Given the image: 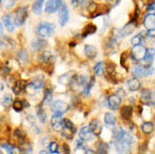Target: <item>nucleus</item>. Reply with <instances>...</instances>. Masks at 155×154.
I'll return each instance as SVG.
<instances>
[{"label": "nucleus", "mask_w": 155, "mask_h": 154, "mask_svg": "<svg viewBox=\"0 0 155 154\" xmlns=\"http://www.w3.org/2000/svg\"><path fill=\"white\" fill-rule=\"evenodd\" d=\"M54 33V26L50 22H41L36 28V34L41 38H47Z\"/></svg>", "instance_id": "f257e3e1"}, {"label": "nucleus", "mask_w": 155, "mask_h": 154, "mask_svg": "<svg viewBox=\"0 0 155 154\" xmlns=\"http://www.w3.org/2000/svg\"><path fill=\"white\" fill-rule=\"evenodd\" d=\"M63 137L67 139H72L73 135L75 133V128L73 123L69 119H63V129L61 131Z\"/></svg>", "instance_id": "f03ea898"}, {"label": "nucleus", "mask_w": 155, "mask_h": 154, "mask_svg": "<svg viewBox=\"0 0 155 154\" xmlns=\"http://www.w3.org/2000/svg\"><path fill=\"white\" fill-rule=\"evenodd\" d=\"M28 18V9L26 7H20L16 10L14 16V22L16 26H22Z\"/></svg>", "instance_id": "7ed1b4c3"}, {"label": "nucleus", "mask_w": 155, "mask_h": 154, "mask_svg": "<svg viewBox=\"0 0 155 154\" xmlns=\"http://www.w3.org/2000/svg\"><path fill=\"white\" fill-rule=\"evenodd\" d=\"M62 5H63L62 0H48L47 3H46L45 11L49 14L55 13L56 11H58L62 8Z\"/></svg>", "instance_id": "20e7f679"}, {"label": "nucleus", "mask_w": 155, "mask_h": 154, "mask_svg": "<svg viewBox=\"0 0 155 154\" xmlns=\"http://www.w3.org/2000/svg\"><path fill=\"white\" fill-rule=\"evenodd\" d=\"M146 51L147 49L141 45H137L134 46L133 50H132L131 56L134 61H142L144 59V55H146Z\"/></svg>", "instance_id": "39448f33"}, {"label": "nucleus", "mask_w": 155, "mask_h": 154, "mask_svg": "<svg viewBox=\"0 0 155 154\" xmlns=\"http://www.w3.org/2000/svg\"><path fill=\"white\" fill-rule=\"evenodd\" d=\"M51 109L53 113L64 114L69 109V104L66 102H64V101H61V100L54 101V102L51 104Z\"/></svg>", "instance_id": "423d86ee"}, {"label": "nucleus", "mask_w": 155, "mask_h": 154, "mask_svg": "<svg viewBox=\"0 0 155 154\" xmlns=\"http://www.w3.org/2000/svg\"><path fill=\"white\" fill-rule=\"evenodd\" d=\"M63 114L61 113H54V115L51 118V126L55 132H61L63 129Z\"/></svg>", "instance_id": "0eeeda50"}, {"label": "nucleus", "mask_w": 155, "mask_h": 154, "mask_svg": "<svg viewBox=\"0 0 155 154\" xmlns=\"http://www.w3.org/2000/svg\"><path fill=\"white\" fill-rule=\"evenodd\" d=\"M143 26L147 30L154 31L155 30V14H147L143 19Z\"/></svg>", "instance_id": "6e6552de"}, {"label": "nucleus", "mask_w": 155, "mask_h": 154, "mask_svg": "<svg viewBox=\"0 0 155 154\" xmlns=\"http://www.w3.org/2000/svg\"><path fill=\"white\" fill-rule=\"evenodd\" d=\"M48 46V43L45 38H37L31 43V48L33 51H43L46 47Z\"/></svg>", "instance_id": "1a4fd4ad"}, {"label": "nucleus", "mask_w": 155, "mask_h": 154, "mask_svg": "<svg viewBox=\"0 0 155 154\" xmlns=\"http://www.w3.org/2000/svg\"><path fill=\"white\" fill-rule=\"evenodd\" d=\"M107 104L110 109L117 111L118 107L120 106V104H121V97H119L118 95H112V96L108 97Z\"/></svg>", "instance_id": "9d476101"}, {"label": "nucleus", "mask_w": 155, "mask_h": 154, "mask_svg": "<svg viewBox=\"0 0 155 154\" xmlns=\"http://www.w3.org/2000/svg\"><path fill=\"white\" fill-rule=\"evenodd\" d=\"M94 133L91 132V130L89 129V126H83L82 129L80 130V132H79V137H80V139H82V140H84L85 142L86 141H89L91 140V139L94 138Z\"/></svg>", "instance_id": "9b49d317"}, {"label": "nucleus", "mask_w": 155, "mask_h": 154, "mask_svg": "<svg viewBox=\"0 0 155 154\" xmlns=\"http://www.w3.org/2000/svg\"><path fill=\"white\" fill-rule=\"evenodd\" d=\"M136 29V22L135 20H132L131 22H129L127 25H125L120 31H119V36L120 37H123V36H127V35L131 34L134 30Z\"/></svg>", "instance_id": "f8f14e48"}, {"label": "nucleus", "mask_w": 155, "mask_h": 154, "mask_svg": "<svg viewBox=\"0 0 155 154\" xmlns=\"http://www.w3.org/2000/svg\"><path fill=\"white\" fill-rule=\"evenodd\" d=\"M58 20H60V24L62 27H64L69 20V11L65 5H63L62 8L60 9V18H58Z\"/></svg>", "instance_id": "ddd939ff"}, {"label": "nucleus", "mask_w": 155, "mask_h": 154, "mask_svg": "<svg viewBox=\"0 0 155 154\" xmlns=\"http://www.w3.org/2000/svg\"><path fill=\"white\" fill-rule=\"evenodd\" d=\"M27 86H28V83H27L25 80H19L15 83V85L13 86V92L15 95H19L21 92H24L26 90Z\"/></svg>", "instance_id": "4468645a"}, {"label": "nucleus", "mask_w": 155, "mask_h": 154, "mask_svg": "<svg viewBox=\"0 0 155 154\" xmlns=\"http://www.w3.org/2000/svg\"><path fill=\"white\" fill-rule=\"evenodd\" d=\"M125 135V131L121 126H114L113 129V138L115 141H120Z\"/></svg>", "instance_id": "2eb2a0df"}, {"label": "nucleus", "mask_w": 155, "mask_h": 154, "mask_svg": "<svg viewBox=\"0 0 155 154\" xmlns=\"http://www.w3.org/2000/svg\"><path fill=\"white\" fill-rule=\"evenodd\" d=\"M2 22L5 25V29H7L9 32H13L15 30V22H13L12 17L10 15H5L2 18Z\"/></svg>", "instance_id": "dca6fc26"}, {"label": "nucleus", "mask_w": 155, "mask_h": 154, "mask_svg": "<svg viewBox=\"0 0 155 154\" xmlns=\"http://www.w3.org/2000/svg\"><path fill=\"white\" fill-rule=\"evenodd\" d=\"M88 126H89V129L91 130V132L94 133V135H95V136H99V135H101L102 124L100 123L98 120H93Z\"/></svg>", "instance_id": "f3484780"}, {"label": "nucleus", "mask_w": 155, "mask_h": 154, "mask_svg": "<svg viewBox=\"0 0 155 154\" xmlns=\"http://www.w3.org/2000/svg\"><path fill=\"white\" fill-rule=\"evenodd\" d=\"M116 150L119 153H129L130 145H127L123 139L120 141H116Z\"/></svg>", "instance_id": "a211bd4d"}, {"label": "nucleus", "mask_w": 155, "mask_h": 154, "mask_svg": "<svg viewBox=\"0 0 155 154\" xmlns=\"http://www.w3.org/2000/svg\"><path fill=\"white\" fill-rule=\"evenodd\" d=\"M39 60L43 63L50 64V63H52L54 61V55L50 51H44L43 53L39 55Z\"/></svg>", "instance_id": "6ab92c4d"}, {"label": "nucleus", "mask_w": 155, "mask_h": 154, "mask_svg": "<svg viewBox=\"0 0 155 154\" xmlns=\"http://www.w3.org/2000/svg\"><path fill=\"white\" fill-rule=\"evenodd\" d=\"M127 86H129V89L132 90V92H135V90H138L141 86L139 80L137 78H133V79H130L127 81Z\"/></svg>", "instance_id": "aec40b11"}, {"label": "nucleus", "mask_w": 155, "mask_h": 154, "mask_svg": "<svg viewBox=\"0 0 155 154\" xmlns=\"http://www.w3.org/2000/svg\"><path fill=\"white\" fill-rule=\"evenodd\" d=\"M84 52H85V55L88 59H91H91H95L97 56V49L94 46L86 45L84 48Z\"/></svg>", "instance_id": "412c9836"}, {"label": "nucleus", "mask_w": 155, "mask_h": 154, "mask_svg": "<svg viewBox=\"0 0 155 154\" xmlns=\"http://www.w3.org/2000/svg\"><path fill=\"white\" fill-rule=\"evenodd\" d=\"M44 1L45 0H35L34 3L32 5V11L34 14L39 15L43 12V7H44Z\"/></svg>", "instance_id": "4be33fe9"}, {"label": "nucleus", "mask_w": 155, "mask_h": 154, "mask_svg": "<svg viewBox=\"0 0 155 154\" xmlns=\"http://www.w3.org/2000/svg\"><path fill=\"white\" fill-rule=\"evenodd\" d=\"M17 61L20 63V64H27V63L29 62V54H28V52H27V50L22 49L18 52Z\"/></svg>", "instance_id": "5701e85b"}, {"label": "nucleus", "mask_w": 155, "mask_h": 154, "mask_svg": "<svg viewBox=\"0 0 155 154\" xmlns=\"http://www.w3.org/2000/svg\"><path fill=\"white\" fill-rule=\"evenodd\" d=\"M104 122H105L106 126H110V128H114V126L116 124V118L110 113H106L105 115H104Z\"/></svg>", "instance_id": "b1692460"}, {"label": "nucleus", "mask_w": 155, "mask_h": 154, "mask_svg": "<svg viewBox=\"0 0 155 154\" xmlns=\"http://www.w3.org/2000/svg\"><path fill=\"white\" fill-rule=\"evenodd\" d=\"M154 55H155V49H153V48L147 49L146 55H144V59H143V61L146 62V66H148V65L151 64V61H152V59L154 58Z\"/></svg>", "instance_id": "393cba45"}, {"label": "nucleus", "mask_w": 155, "mask_h": 154, "mask_svg": "<svg viewBox=\"0 0 155 154\" xmlns=\"http://www.w3.org/2000/svg\"><path fill=\"white\" fill-rule=\"evenodd\" d=\"M132 112H133V109H132V106H123L122 109H121V118L124 120H127L131 118L132 116Z\"/></svg>", "instance_id": "a878e982"}, {"label": "nucleus", "mask_w": 155, "mask_h": 154, "mask_svg": "<svg viewBox=\"0 0 155 154\" xmlns=\"http://www.w3.org/2000/svg\"><path fill=\"white\" fill-rule=\"evenodd\" d=\"M133 75L135 78H142L146 77V71H144V67L137 65V66L134 67L133 69Z\"/></svg>", "instance_id": "bb28decb"}, {"label": "nucleus", "mask_w": 155, "mask_h": 154, "mask_svg": "<svg viewBox=\"0 0 155 154\" xmlns=\"http://www.w3.org/2000/svg\"><path fill=\"white\" fill-rule=\"evenodd\" d=\"M141 131L143 134H151L154 131V124L152 122H144L141 126Z\"/></svg>", "instance_id": "cd10ccee"}, {"label": "nucleus", "mask_w": 155, "mask_h": 154, "mask_svg": "<svg viewBox=\"0 0 155 154\" xmlns=\"http://www.w3.org/2000/svg\"><path fill=\"white\" fill-rule=\"evenodd\" d=\"M52 98H53V95H52V90L50 88H46L45 92H44V101L43 102L45 104H50L52 102Z\"/></svg>", "instance_id": "c85d7f7f"}, {"label": "nucleus", "mask_w": 155, "mask_h": 154, "mask_svg": "<svg viewBox=\"0 0 155 154\" xmlns=\"http://www.w3.org/2000/svg\"><path fill=\"white\" fill-rule=\"evenodd\" d=\"M30 87H32L33 89H41L44 86V80L43 79H35L29 84Z\"/></svg>", "instance_id": "c756f323"}, {"label": "nucleus", "mask_w": 155, "mask_h": 154, "mask_svg": "<svg viewBox=\"0 0 155 154\" xmlns=\"http://www.w3.org/2000/svg\"><path fill=\"white\" fill-rule=\"evenodd\" d=\"M14 136L16 139H18V141H25V139L27 138V134L21 130V129H16L15 132H14Z\"/></svg>", "instance_id": "7c9ffc66"}, {"label": "nucleus", "mask_w": 155, "mask_h": 154, "mask_svg": "<svg viewBox=\"0 0 155 154\" xmlns=\"http://www.w3.org/2000/svg\"><path fill=\"white\" fill-rule=\"evenodd\" d=\"M150 99H151L150 90L144 89L143 92H142V94H141V98H140L141 102L143 103V104H150Z\"/></svg>", "instance_id": "2f4dec72"}, {"label": "nucleus", "mask_w": 155, "mask_h": 154, "mask_svg": "<svg viewBox=\"0 0 155 154\" xmlns=\"http://www.w3.org/2000/svg\"><path fill=\"white\" fill-rule=\"evenodd\" d=\"M13 103V98H12L11 95H5L1 99V105L3 107H10V105Z\"/></svg>", "instance_id": "473e14b6"}, {"label": "nucleus", "mask_w": 155, "mask_h": 154, "mask_svg": "<svg viewBox=\"0 0 155 154\" xmlns=\"http://www.w3.org/2000/svg\"><path fill=\"white\" fill-rule=\"evenodd\" d=\"M96 31H97V27H96L95 25H93V24H89L88 26H86L84 32H83V37L87 36V35L93 34V33H95Z\"/></svg>", "instance_id": "72a5a7b5"}, {"label": "nucleus", "mask_w": 155, "mask_h": 154, "mask_svg": "<svg viewBox=\"0 0 155 154\" xmlns=\"http://www.w3.org/2000/svg\"><path fill=\"white\" fill-rule=\"evenodd\" d=\"M13 109H14V111L15 112H21L22 109H24V101L22 100H14L13 101Z\"/></svg>", "instance_id": "f704fd0d"}, {"label": "nucleus", "mask_w": 155, "mask_h": 154, "mask_svg": "<svg viewBox=\"0 0 155 154\" xmlns=\"http://www.w3.org/2000/svg\"><path fill=\"white\" fill-rule=\"evenodd\" d=\"M94 71L97 75H103L104 72V63L99 62L95 67H94Z\"/></svg>", "instance_id": "c9c22d12"}, {"label": "nucleus", "mask_w": 155, "mask_h": 154, "mask_svg": "<svg viewBox=\"0 0 155 154\" xmlns=\"http://www.w3.org/2000/svg\"><path fill=\"white\" fill-rule=\"evenodd\" d=\"M94 84H95V80L91 79V81H89L88 83L86 84V86L83 88V95H84L85 97H87L89 95V92H91V89L93 88Z\"/></svg>", "instance_id": "e433bc0d"}, {"label": "nucleus", "mask_w": 155, "mask_h": 154, "mask_svg": "<svg viewBox=\"0 0 155 154\" xmlns=\"http://www.w3.org/2000/svg\"><path fill=\"white\" fill-rule=\"evenodd\" d=\"M108 152V146L104 142H99L97 148V153L100 154H106Z\"/></svg>", "instance_id": "4c0bfd02"}, {"label": "nucleus", "mask_w": 155, "mask_h": 154, "mask_svg": "<svg viewBox=\"0 0 155 154\" xmlns=\"http://www.w3.org/2000/svg\"><path fill=\"white\" fill-rule=\"evenodd\" d=\"M37 116H38L39 121H41V123H45V122L47 121V114H46V112L44 111L43 109H41V107L37 109Z\"/></svg>", "instance_id": "58836bf2"}, {"label": "nucleus", "mask_w": 155, "mask_h": 154, "mask_svg": "<svg viewBox=\"0 0 155 154\" xmlns=\"http://www.w3.org/2000/svg\"><path fill=\"white\" fill-rule=\"evenodd\" d=\"M16 0H0V5H3L5 9H11L14 7Z\"/></svg>", "instance_id": "ea45409f"}, {"label": "nucleus", "mask_w": 155, "mask_h": 154, "mask_svg": "<svg viewBox=\"0 0 155 154\" xmlns=\"http://www.w3.org/2000/svg\"><path fill=\"white\" fill-rule=\"evenodd\" d=\"M12 47L11 41H9L8 37H3V38H0V50L2 48H9Z\"/></svg>", "instance_id": "a19ab883"}, {"label": "nucleus", "mask_w": 155, "mask_h": 154, "mask_svg": "<svg viewBox=\"0 0 155 154\" xmlns=\"http://www.w3.org/2000/svg\"><path fill=\"white\" fill-rule=\"evenodd\" d=\"M97 5L96 3H94V2H89L88 3V5H86V10H87V12H88L89 14H91V17H94V15L96 14V11H97Z\"/></svg>", "instance_id": "79ce46f5"}, {"label": "nucleus", "mask_w": 155, "mask_h": 154, "mask_svg": "<svg viewBox=\"0 0 155 154\" xmlns=\"http://www.w3.org/2000/svg\"><path fill=\"white\" fill-rule=\"evenodd\" d=\"M71 78H72V77H71ZM71 78L69 77L68 73H66V75H61V77L58 78V82H60L61 84H63V85H68L69 82H70V80H71Z\"/></svg>", "instance_id": "37998d69"}, {"label": "nucleus", "mask_w": 155, "mask_h": 154, "mask_svg": "<svg viewBox=\"0 0 155 154\" xmlns=\"http://www.w3.org/2000/svg\"><path fill=\"white\" fill-rule=\"evenodd\" d=\"M132 45L133 46H137V45H141L142 44V34L140 33V34L136 35V36H134L133 38H132L131 41Z\"/></svg>", "instance_id": "c03bdc74"}, {"label": "nucleus", "mask_w": 155, "mask_h": 154, "mask_svg": "<svg viewBox=\"0 0 155 154\" xmlns=\"http://www.w3.org/2000/svg\"><path fill=\"white\" fill-rule=\"evenodd\" d=\"M49 151H50V153H53V154L60 153V152H58V145L55 142V141H52V142H50Z\"/></svg>", "instance_id": "a18cd8bd"}, {"label": "nucleus", "mask_w": 155, "mask_h": 154, "mask_svg": "<svg viewBox=\"0 0 155 154\" xmlns=\"http://www.w3.org/2000/svg\"><path fill=\"white\" fill-rule=\"evenodd\" d=\"M1 147L3 148V149H5L8 151V153H15V148L13 147L12 145H10V143H3V145H1Z\"/></svg>", "instance_id": "49530a36"}, {"label": "nucleus", "mask_w": 155, "mask_h": 154, "mask_svg": "<svg viewBox=\"0 0 155 154\" xmlns=\"http://www.w3.org/2000/svg\"><path fill=\"white\" fill-rule=\"evenodd\" d=\"M10 71H11V68H10V66L8 64H5V65H3L2 67H1V69H0V73L2 75H8L10 73Z\"/></svg>", "instance_id": "de8ad7c7"}, {"label": "nucleus", "mask_w": 155, "mask_h": 154, "mask_svg": "<svg viewBox=\"0 0 155 154\" xmlns=\"http://www.w3.org/2000/svg\"><path fill=\"white\" fill-rule=\"evenodd\" d=\"M85 141L82 140V139H80V140L77 141V149H83L85 150L86 149V143H84Z\"/></svg>", "instance_id": "09e8293b"}, {"label": "nucleus", "mask_w": 155, "mask_h": 154, "mask_svg": "<svg viewBox=\"0 0 155 154\" xmlns=\"http://www.w3.org/2000/svg\"><path fill=\"white\" fill-rule=\"evenodd\" d=\"M119 1H120V0H106V2H107L110 7H116L119 3Z\"/></svg>", "instance_id": "8fccbe9b"}, {"label": "nucleus", "mask_w": 155, "mask_h": 154, "mask_svg": "<svg viewBox=\"0 0 155 154\" xmlns=\"http://www.w3.org/2000/svg\"><path fill=\"white\" fill-rule=\"evenodd\" d=\"M147 10H148V11H155V1H153L151 5H149Z\"/></svg>", "instance_id": "3c124183"}, {"label": "nucleus", "mask_w": 155, "mask_h": 154, "mask_svg": "<svg viewBox=\"0 0 155 154\" xmlns=\"http://www.w3.org/2000/svg\"><path fill=\"white\" fill-rule=\"evenodd\" d=\"M71 3L73 7H79L81 5V0H71Z\"/></svg>", "instance_id": "603ef678"}, {"label": "nucleus", "mask_w": 155, "mask_h": 154, "mask_svg": "<svg viewBox=\"0 0 155 154\" xmlns=\"http://www.w3.org/2000/svg\"><path fill=\"white\" fill-rule=\"evenodd\" d=\"M106 69H107V72L108 73H110V72H114V70H115V65H108V66H107V68H106Z\"/></svg>", "instance_id": "864d4df0"}, {"label": "nucleus", "mask_w": 155, "mask_h": 154, "mask_svg": "<svg viewBox=\"0 0 155 154\" xmlns=\"http://www.w3.org/2000/svg\"><path fill=\"white\" fill-rule=\"evenodd\" d=\"M150 103L153 105H155V92L151 94V99H150Z\"/></svg>", "instance_id": "5fc2aeb1"}, {"label": "nucleus", "mask_w": 155, "mask_h": 154, "mask_svg": "<svg viewBox=\"0 0 155 154\" xmlns=\"http://www.w3.org/2000/svg\"><path fill=\"white\" fill-rule=\"evenodd\" d=\"M117 92H118V96L119 97H123V96H125V92H124V90L122 89V88H120V89H118L117 90Z\"/></svg>", "instance_id": "6e6d98bb"}, {"label": "nucleus", "mask_w": 155, "mask_h": 154, "mask_svg": "<svg viewBox=\"0 0 155 154\" xmlns=\"http://www.w3.org/2000/svg\"><path fill=\"white\" fill-rule=\"evenodd\" d=\"M85 153H87V154H93V153H95V151L94 150H91V149H85Z\"/></svg>", "instance_id": "4d7b16f0"}, {"label": "nucleus", "mask_w": 155, "mask_h": 154, "mask_svg": "<svg viewBox=\"0 0 155 154\" xmlns=\"http://www.w3.org/2000/svg\"><path fill=\"white\" fill-rule=\"evenodd\" d=\"M64 150H65V153H69V152H70V150H69L68 146H67L66 143L64 145Z\"/></svg>", "instance_id": "13d9d810"}, {"label": "nucleus", "mask_w": 155, "mask_h": 154, "mask_svg": "<svg viewBox=\"0 0 155 154\" xmlns=\"http://www.w3.org/2000/svg\"><path fill=\"white\" fill-rule=\"evenodd\" d=\"M2 32H3V27L1 25V22H0V34H2Z\"/></svg>", "instance_id": "bf43d9fd"}, {"label": "nucleus", "mask_w": 155, "mask_h": 154, "mask_svg": "<svg viewBox=\"0 0 155 154\" xmlns=\"http://www.w3.org/2000/svg\"><path fill=\"white\" fill-rule=\"evenodd\" d=\"M0 153H1V150H0Z\"/></svg>", "instance_id": "052dcab7"}]
</instances>
